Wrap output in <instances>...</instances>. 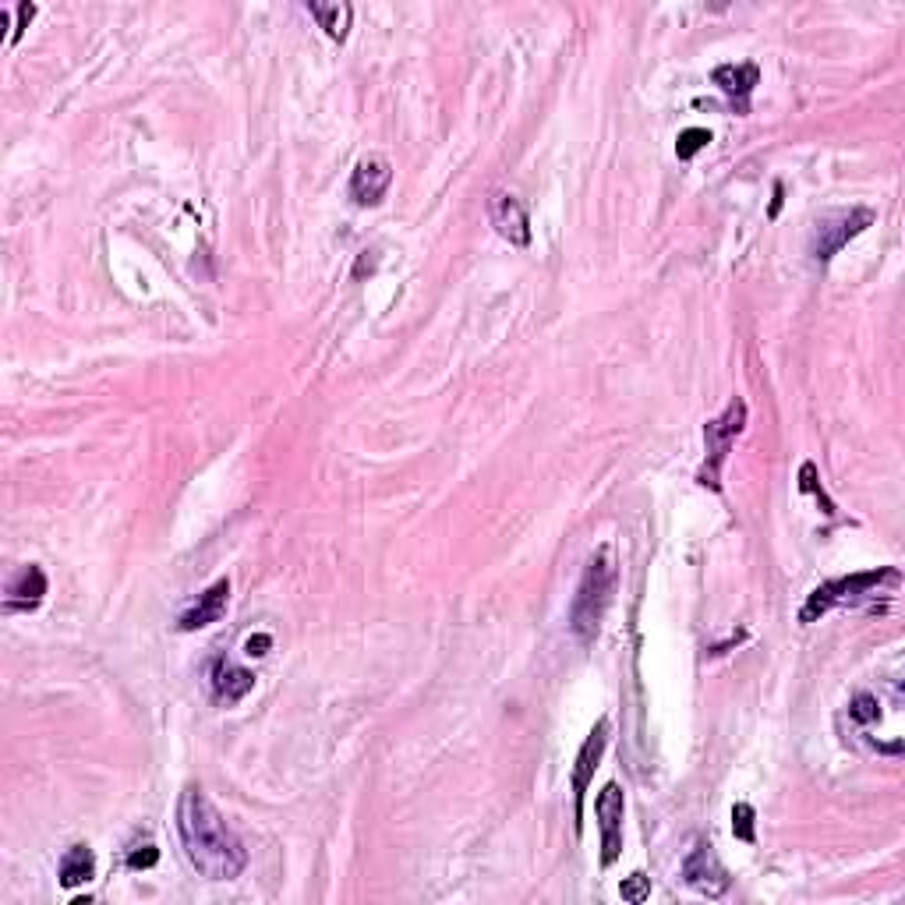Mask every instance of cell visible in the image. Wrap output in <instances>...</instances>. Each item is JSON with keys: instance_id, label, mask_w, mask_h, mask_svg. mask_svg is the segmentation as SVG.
<instances>
[{"instance_id": "cell-1", "label": "cell", "mask_w": 905, "mask_h": 905, "mask_svg": "<svg viewBox=\"0 0 905 905\" xmlns=\"http://www.w3.org/2000/svg\"><path fill=\"white\" fill-rule=\"evenodd\" d=\"M178 832L184 856L195 871L209 881H234L248 866L244 842L234 835V827L223 821L199 785H188L178 803Z\"/></svg>"}, {"instance_id": "cell-13", "label": "cell", "mask_w": 905, "mask_h": 905, "mask_svg": "<svg viewBox=\"0 0 905 905\" xmlns=\"http://www.w3.org/2000/svg\"><path fill=\"white\" fill-rule=\"evenodd\" d=\"M227 602H230V581L223 576V581H217L213 587L199 594V602L191 605V609L181 615V620H178V630L195 633V630H202V626H209V623H217L220 615L227 612Z\"/></svg>"}, {"instance_id": "cell-18", "label": "cell", "mask_w": 905, "mask_h": 905, "mask_svg": "<svg viewBox=\"0 0 905 905\" xmlns=\"http://www.w3.org/2000/svg\"><path fill=\"white\" fill-rule=\"evenodd\" d=\"M707 142H711V131L707 128H686L680 134V142H676V157L680 160H693L701 149H707Z\"/></svg>"}, {"instance_id": "cell-19", "label": "cell", "mask_w": 905, "mask_h": 905, "mask_svg": "<svg viewBox=\"0 0 905 905\" xmlns=\"http://www.w3.org/2000/svg\"><path fill=\"white\" fill-rule=\"evenodd\" d=\"M877 715H881V704H877L874 693H856L853 704H849V718L856 725H871V722H877Z\"/></svg>"}, {"instance_id": "cell-6", "label": "cell", "mask_w": 905, "mask_h": 905, "mask_svg": "<svg viewBox=\"0 0 905 905\" xmlns=\"http://www.w3.org/2000/svg\"><path fill=\"white\" fill-rule=\"evenodd\" d=\"M623 788L609 782L599 800H594V814H599V824H602V866H612L623 853Z\"/></svg>"}, {"instance_id": "cell-24", "label": "cell", "mask_w": 905, "mask_h": 905, "mask_svg": "<svg viewBox=\"0 0 905 905\" xmlns=\"http://www.w3.org/2000/svg\"><path fill=\"white\" fill-rule=\"evenodd\" d=\"M782 209V184H775V202H772V217H778Z\"/></svg>"}, {"instance_id": "cell-23", "label": "cell", "mask_w": 905, "mask_h": 905, "mask_svg": "<svg viewBox=\"0 0 905 905\" xmlns=\"http://www.w3.org/2000/svg\"><path fill=\"white\" fill-rule=\"evenodd\" d=\"M32 14H36V8H32V4H18V32L11 36V43L22 40V29H26V22H29Z\"/></svg>"}, {"instance_id": "cell-12", "label": "cell", "mask_w": 905, "mask_h": 905, "mask_svg": "<svg viewBox=\"0 0 905 905\" xmlns=\"http://www.w3.org/2000/svg\"><path fill=\"white\" fill-rule=\"evenodd\" d=\"M43 594H47V573L40 566H22L8 581L4 612H32V609H40Z\"/></svg>"}, {"instance_id": "cell-17", "label": "cell", "mask_w": 905, "mask_h": 905, "mask_svg": "<svg viewBox=\"0 0 905 905\" xmlns=\"http://www.w3.org/2000/svg\"><path fill=\"white\" fill-rule=\"evenodd\" d=\"M124 863H128V871H149V866H157V863H160V849L152 845L149 835H142V838H134V842L128 845Z\"/></svg>"}, {"instance_id": "cell-7", "label": "cell", "mask_w": 905, "mask_h": 905, "mask_svg": "<svg viewBox=\"0 0 905 905\" xmlns=\"http://www.w3.org/2000/svg\"><path fill=\"white\" fill-rule=\"evenodd\" d=\"M605 746H609V718H602L599 725L591 728V736L584 740L581 754H576V764H573V814H576V832H581V817H584V793H587L594 772H599Z\"/></svg>"}, {"instance_id": "cell-16", "label": "cell", "mask_w": 905, "mask_h": 905, "mask_svg": "<svg viewBox=\"0 0 905 905\" xmlns=\"http://www.w3.org/2000/svg\"><path fill=\"white\" fill-rule=\"evenodd\" d=\"M308 14L315 18L319 29H325V36L336 43L346 40V29H351V18H354V8L351 4H308Z\"/></svg>"}, {"instance_id": "cell-10", "label": "cell", "mask_w": 905, "mask_h": 905, "mask_svg": "<svg viewBox=\"0 0 905 905\" xmlns=\"http://www.w3.org/2000/svg\"><path fill=\"white\" fill-rule=\"evenodd\" d=\"M489 220L495 227V234L516 244V248H527L531 244V220H527V209L516 195L510 191H495L489 199Z\"/></svg>"}, {"instance_id": "cell-14", "label": "cell", "mask_w": 905, "mask_h": 905, "mask_svg": "<svg viewBox=\"0 0 905 905\" xmlns=\"http://www.w3.org/2000/svg\"><path fill=\"white\" fill-rule=\"evenodd\" d=\"M711 79H715V86L725 95L740 100V110H746V95L754 92V86L761 82V68L757 64H722V68H715Z\"/></svg>"}, {"instance_id": "cell-2", "label": "cell", "mask_w": 905, "mask_h": 905, "mask_svg": "<svg viewBox=\"0 0 905 905\" xmlns=\"http://www.w3.org/2000/svg\"><path fill=\"white\" fill-rule=\"evenodd\" d=\"M615 576L620 573H615L609 552H599L587 563L584 576H581V587H576L573 605H570V630L581 644H591L594 637H599L602 620H605L612 594H615Z\"/></svg>"}, {"instance_id": "cell-20", "label": "cell", "mask_w": 905, "mask_h": 905, "mask_svg": "<svg viewBox=\"0 0 905 905\" xmlns=\"http://www.w3.org/2000/svg\"><path fill=\"white\" fill-rule=\"evenodd\" d=\"M754 806L750 803H736L733 806V835L740 842H757V832H754Z\"/></svg>"}, {"instance_id": "cell-8", "label": "cell", "mask_w": 905, "mask_h": 905, "mask_svg": "<svg viewBox=\"0 0 905 905\" xmlns=\"http://www.w3.org/2000/svg\"><path fill=\"white\" fill-rule=\"evenodd\" d=\"M393 184V163L386 157H361L354 163V173H351V199L354 205L369 209V205H379L386 199V191Z\"/></svg>"}, {"instance_id": "cell-11", "label": "cell", "mask_w": 905, "mask_h": 905, "mask_svg": "<svg viewBox=\"0 0 905 905\" xmlns=\"http://www.w3.org/2000/svg\"><path fill=\"white\" fill-rule=\"evenodd\" d=\"M255 686V676L248 668L234 665L230 658H217L209 665V690H213L217 704H238L244 701Z\"/></svg>"}, {"instance_id": "cell-22", "label": "cell", "mask_w": 905, "mask_h": 905, "mask_svg": "<svg viewBox=\"0 0 905 905\" xmlns=\"http://www.w3.org/2000/svg\"><path fill=\"white\" fill-rule=\"evenodd\" d=\"M269 647H273V637H269V633H259V637H248L244 654H248V658H262Z\"/></svg>"}, {"instance_id": "cell-9", "label": "cell", "mask_w": 905, "mask_h": 905, "mask_svg": "<svg viewBox=\"0 0 905 905\" xmlns=\"http://www.w3.org/2000/svg\"><path fill=\"white\" fill-rule=\"evenodd\" d=\"M683 881L690 884V888H697L701 895H707V898H718V895L728 892V874H725V866L718 863L715 849H711V842L693 845V853L683 863Z\"/></svg>"}, {"instance_id": "cell-5", "label": "cell", "mask_w": 905, "mask_h": 905, "mask_svg": "<svg viewBox=\"0 0 905 905\" xmlns=\"http://www.w3.org/2000/svg\"><path fill=\"white\" fill-rule=\"evenodd\" d=\"M874 223V209H842V213H827L817 220L814 238H811V255L814 262H832L845 244L859 238L866 227Z\"/></svg>"}, {"instance_id": "cell-15", "label": "cell", "mask_w": 905, "mask_h": 905, "mask_svg": "<svg viewBox=\"0 0 905 905\" xmlns=\"http://www.w3.org/2000/svg\"><path fill=\"white\" fill-rule=\"evenodd\" d=\"M95 877V856L89 845H71V849L61 856V884L64 888H79V884H89Z\"/></svg>"}, {"instance_id": "cell-21", "label": "cell", "mask_w": 905, "mask_h": 905, "mask_svg": "<svg viewBox=\"0 0 905 905\" xmlns=\"http://www.w3.org/2000/svg\"><path fill=\"white\" fill-rule=\"evenodd\" d=\"M620 895H623L626 902H633V905L647 902V898H651V877H647V874H630V877L623 881Z\"/></svg>"}, {"instance_id": "cell-3", "label": "cell", "mask_w": 905, "mask_h": 905, "mask_svg": "<svg viewBox=\"0 0 905 905\" xmlns=\"http://www.w3.org/2000/svg\"><path fill=\"white\" fill-rule=\"evenodd\" d=\"M746 429V403L740 396L728 400V408L722 411V418L707 421L704 425V446H707V456H704V467L697 471V481L711 492H722V467L728 453H733V442L743 435Z\"/></svg>"}, {"instance_id": "cell-4", "label": "cell", "mask_w": 905, "mask_h": 905, "mask_svg": "<svg viewBox=\"0 0 905 905\" xmlns=\"http://www.w3.org/2000/svg\"><path fill=\"white\" fill-rule=\"evenodd\" d=\"M902 573L898 570H874V573H853V576H842V581H827L821 584L811 599H806L800 620L803 623H817L824 612H832L835 605H849V602H859L866 594H877L881 584H898Z\"/></svg>"}]
</instances>
